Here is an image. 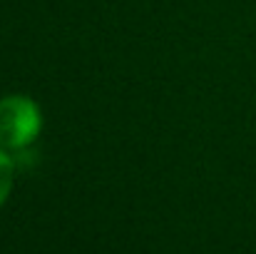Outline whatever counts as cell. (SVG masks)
Wrapping results in <instances>:
<instances>
[{"label": "cell", "instance_id": "6da1fadb", "mask_svg": "<svg viewBox=\"0 0 256 254\" xmlns=\"http://www.w3.org/2000/svg\"><path fill=\"white\" fill-rule=\"evenodd\" d=\"M42 130V112L38 102L25 95H10L0 100V147L25 150Z\"/></svg>", "mask_w": 256, "mask_h": 254}, {"label": "cell", "instance_id": "7a4b0ae2", "mask_svg": "<svg viewBox=\"0 0 256 254\" xmlns=\"http://www.w3.org/2000/svg\"><path fill=\"white\" fill-rule=\"evenodd\" d=\"M12 179H15V160L0 147V207L8 202L10 189H12Z\"/></svg>", "mask_w": 256, "mask_h": 254}]
</instances>
